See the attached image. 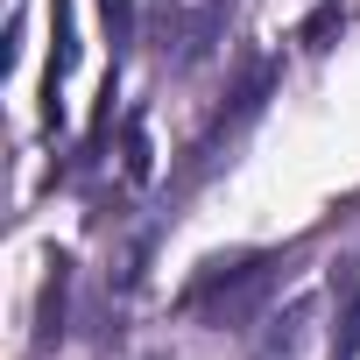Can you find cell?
Listing matches in <instances>:
<instances>
[{
    "mask_svg": "<svg viewBox=\"0 0 360 360\" xmlns=\"http://www.w3.org/2000/svg\"><path fill=\"white\" fill-rule=\"evenodd\" d=\"M276 269L283 255H240V262H212L191 290H184V311L212 318V325H248L262 311V297L276 290Z\"/></svg>",
    "mask_w": 360,
    "mask_h": 360,
    "instance_id": "6da1fadb",
    "label": "cell"
},
{
    "mask_svg": "<svg viewBox=\"0 0 360 360\" xmlns=\"http://www.w3.org/2000/svg\"><path fill=\"white\" fill-rule=\"evenodd\" d=\"M50 71H43V127H57L64 120V78H71V64H78V43H71V0H50Z\"/></svg>",
    "mask_w": 360,
    "mask_h": 360,
    "instance_id": "7a4b0ae2",
    "label": "cell"
},
{
    "mask_svg": "<svg viewBox=\"0 0 360 360\" xmlns=\"http://www.w3.org/2000/svg\"><path fill=\"white\" fill-rule=\"evenodd\" d=\"M360 353V276L339 269L332 276V360H353Z\"/></svg>",
    "mask_w": 360,
    "mask_h": 360,
    "instance_id": "3957f363",
    "label": "cell"
},
{
    "mask_svg": "<svg viewBox=\"0 0 360 360\" xmlns=\"http://www.w3.org/2000/svg\"><path fill=\"white\" fill-rule=\"evenodd\" d=\"M64 290H71V262L50 255V283H43V304H36V353H50L64 339Z\"/></svg>",
    "mask_w": 360,
    "mask_h": 360,
    "instance_id": "277c9868",
    "label": "cell"
},
{
    "mask_svg": "<svg viewBox=\"0 0 360 360\" xmlns=\"http://www.w3.org/2000/svg\"><path fill=\"white\" fill-rule=\"evenodd\" d=\"M332 29H339V8H318V15L304 22V43H311V50H325V36H332Z\"/></svg>",
    "mask_w": 360,
    "mask_h": 360,
    "instance_id": "5b68a950",
    "label": "cell"
},
{
    "mask_svg": "<svg viewBox=\"0 0 360 360\" xmlns=\"http://www.w3.org/2000/svg\"><path fill=\"white\" fill-rule=\"evenodd\" d=\"M113 15H120V0H106V22H113ZM120 22H127V15H120Z\"/></svg>",
    "mask_w": 360,
    "mask_h": 360,
    "instance_id": "8992f818",
    "label": "cell"
}]
</instances>
